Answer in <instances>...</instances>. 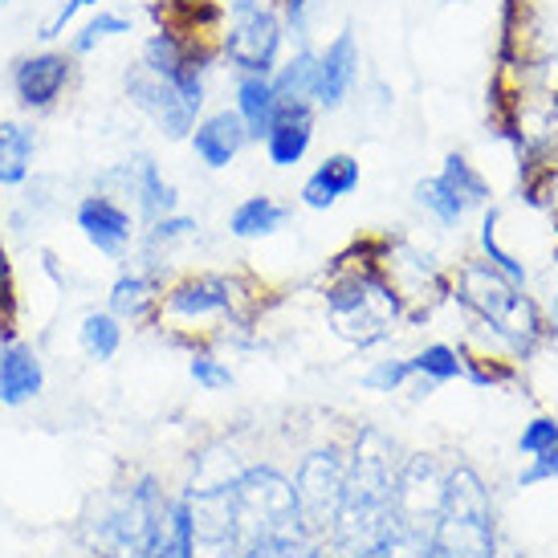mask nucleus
Returning <instances> with one entry per match:
<instances>
[{
	"instance_id": "nucleus-28",
	"label": "nucleus",
	"mask_w": 558,
	"mask_h": 558,
	"mask_svg": "<svg viewBox=\"0 0 558 558\" xmlns=\"http://www.w3.org/2000/svg\"><path fill=\"white\" fill-rule=\"evenodd\" d=\"M440 180H445V184H449L465 204L489 201V184H485V180H481V171L473 168L465 156H457V151L445 156V171H440Z\"/></svg>"
},
{
	"instance_id": "nucleus-24",
	"label": "nucleus",
	"mask_w": 558,
	"mask_h": 558,
	"mask_svg": "<svg viewBox=\"0 0 558 558\" xmlns=\"http://www.w3.org/2000/svg\"><path fill=\"white\" fill-rule=\"evenodd\" d=\"M156 302V281L147 274H123L110 286V314L114 318H143Z\"/></svg>"
},
{
	"instance_id": "nucleus-22",
	"label": "nucleus",
	"mask_w": 558,
	"mask_h": 558,
	"mask_svg": "<svg viewBox=\"0 0 558 558\" xmlns=\"http://www.w3.org/2000/svg\"><path fill=\"white\" fill-rule=\"evenodd\" d=\"M286 217H290V213H286L278 201H269V196H248L245 204L233 208L229 229H233V236H241V241H257V236L278 233L281 225H286Z\"/></svg>"
},
{
	"instance_id": "nucleus-32",
	"label": "nucleus",
	"mask_w": 558,
	"mask_h": 558,
	"mask_svg": "<svg viewBox=\"0 0 558 558\" xmlns=\"http://www.w3.org/2000/svg\"><path fill=\"white\" fill-rule=\"evenodd\" d=\"M196 220L192 217H180V213H171V217H159L151 220V245H175V241H187V236H196Z\"/></svg>"
},
{
	"instance_id": "nucleus-40",
	"label": "nucleus",
	"mask_w": 558,
	"mask_h": 558,
	"mask_svg": "<svg viewBox=\"0 0 558 558\" xmlns=\"http://www.w3.org/2000/svg\"><path fill=\"white\" fill-rule=\"evenodd\" d=\"M555 318H558V294H555Z\"/></svg>"
},
{
	"instance_id": "nucleus-34",
	"label": "nucleus",
	"mask_w": 558,
	"mask_h": 558,
	"mask_svg": "<svg viewBox=\"0 0 558 558\" xmlns=\"http://www.w3.org/2000/svg\"><path fill=\"white\" fill-rule=\"evenodd\" d=\"M94 4H98V0H65L62 9L49 16L46 25H41V33H37V37H41V41H58V37L65 33V25H74V16L86 13V9H94Z\"/></svg>"
},
{
	"instance_id": "nucleus-14",
	"label": "nucleus",
	"mask_w": 558,
	"mask_h": 558,
	"mask_svg": "<svg viewBox=\"0 0 558 558\" xmlns=\"http://www.w3.org/2000/svg\"><path fill=\"white\" fill-rule=\"evenodd\" d=\"M355 78H359L355 33L342 29L339 37L318 53V65H314V107H326V110L342 107V98L355 90Z\"/></svg>"
},
{
	"instance_id": "nucleus-37",
	"label": "nucleus",
	"mask_w": 558,
	"mask_h": 558,
	"mask_svg": "<svg viewBox=\"0 0 558 558\" xmlns=\"http://www.w3.org/2000/svg\"><path fill=\"white\" fill-rule=\"evenodd\" d=\"M281 9H286V25H290L298 37H306V21H311L314 0H281Z\"/></svg>"
},
{
	"instance_id": "nucleus-16",
	"label": "nucleus",
	"mask_w": 558,
	"mask_h": 558,
	"mask_svg": "<svg viewBox=\"0 0 558 558\" xmlns=\"http://www.w3.org/2000/svg\"><path fill=\"white\" fill-rule=\"evenodd\" d=\"M187 140H192V151H196L201 163H208V168H229L241 156V147L248 143V131L236 110H220V114H208V119H201V123L192 126Z\"/></svg>"
},
{
	"instance_id": "nucleus-26",
	"label": "nucleus",
	"mask_w": 558,
	"mask_h": 558,
	"mask_svg": "<svg viewBox=\"0 0 558 558\" xmlns=\"http://www.w3.org/2000/svg\"><path fill=\"white\" fill-rule=\"evenodd\" d=\"M416 201L424 204V208H428V213H433L440 225H457V220L469 213V204L461 201V196H457V192H452V187L445 184L440 175H433V180H420V184H416Z\"/></svg>"
},
{
	"instance_id": "nucleus-39",
	"label": "nucleus",
	"mask_w": 558,
	"mask_h": 558,
	"mask_svg": "<svg viewBox=\"0 0 558 558\" xmlns=\"http://www.w3.org/2000/svg\"><path fill=\"white\" fill-rule=\"evenodd\" d=\"M229 9L233 13H248V9H257V0H229Z\"/></svg>"
},
{
	"instance_id": "nucleus-11",
	"label": "nucleus",
	"mask_w": 558,
	"mask_h": 558,
	"mask_svg": "<svg viewBox=\"0 0 558 558\" xmlns=\"http://www.w3.org/2000/svg\"><path fill=\"white\" fill-rule=\"evenodd\" d=\"M126 98H131V102H135V107H140L168 140H184V135H192V126H196V119H201V110L192 107L184 94L175 90L171 82L159 78V74H151L143 62L131 65V74H126Z\"/></svg>"
},
{
	"instance_id": "nucleus-36",
	"label": "nucleus",
	"mask_w": 558,
	"mask_h": 558,
	"mask_svg": "<svg viewBox=\"0 0 558 558\" xmlns=\"http://www.w3.org/2000/svg\"><path fill=\"white\" fill-rule=\"evenodd\" d=\"M546 477H558V445L534 457V469L522 473V485H534V481H546Z\"/></svg>"
},
{
	"instance_id": "nucleus-13",
	"label": "nucleus",
	"mask_w": 558,
	"mask_h": 558,
	"mask_svg": "<svg viewBox=\"0 0 558 558\" xmlns=\"http://www.w3.org/2000/svg\"><path fill=\"white\" fill-rule=\"evenodd\" d=\"M78 229L102 257H123L135 236V220H131V208H123L114 196L94 192L78 204Z\"/></svg>"
},
{
	"instance_id": "nucleus-25",
	"label": "nucleus",
	"mask_w": 558,
	"mask_h": 558,
	"mask_svg": "<svg viewBox=\"0 0 558 558\" xmlns=\"http://www.w3.org/2000/svg\"><path fill=\"white\" fill-rule=\"evenodd\" d=\"M314 65H318V58H314L311 49L306 46L298 49L294 58L274 74V90H278V98H302V102H314Z\"/></svg>"
},
{
	"instance_id": "nucleus-17",
	"label": "nucleus",
	"mask_w": 558,
	"mask_h": 558,
	"mask_svg": "<svg viewBox=\"0 0 558 558\" xmlns=\"http://www.w3.org/2000/svg\"><path fill=\"white\" fill-rule=\"evenodd\" d=\"M46 388V372H41V359L33 355L29 347L9 342L0 347V403L4 408H21L41 396Z\"/></svg>"
},
{
	"instance_id": "nucleus-3",
	"label": "nucleus",
	"mask_w": 558,
	"mask_h": 558,
	"mask_svg": "<svg viewBox=\"0 0 558 558\" xmlns=\"http://www.w3.org/2000/svg\"><path fill=\"white\" fill-rule=\"evenodd\" d=\"M168 510V497L159 494L156 481L143 477L98 501V510L86 522V538L107 558H151Z\"/></svg>"
},
{
	"instance_id": "nucleus-19",
	"label": "nucleus",
	"mask_w": 558,
	"mask_h": 558,
	"mask_svg": "<svg viewBox=\"0 0 558 558\" xmlns=\"http://www.w3.org/2000/svg\"><path fill=\"white\" fill-rule=\"evenodd\" d=\"M359 187V159L355 156H326L302 184V201L311 208H330L335 201L351 196Z\"/></svg>"
},
{
	"instance_id": "nucleus-1",
	"label": "nucleus",
	"mask_w": 558,
	"mask_h": 558,
	"mask_svg": "<svg viewBox=\"0 0 558 558\" xmlns=\"http://www.w3.org/2000/svg\"><path fill=\"white\" fill-rule=\"evenodd\" d=\"M396 445L375 428H363L355 440V452L347 461V485L342 506L335 518V543L342 558H367L396 526Z\"/></svg>"
},
{
	"instance_id": "nucleus-18",
	"label": "nucleus",
	"mask_w": 558,
	"mask_h": 558,
	"mask_svg": "<svg viewBox=\"0 0 558 558\" xmlns=\"http://www.w3.org/2000/svg\"><path fill=\"white\" fill-rule=\"evenodd\" d=\"M229 281L220 278H192V281H180L175 290L168 294L163 302V311L171 318H187V323H204V318H217V314L229 311Z\"/></svg>"
},
{
	"instance_id": "nucleus-30",
	"label": "nucleus",
	"mask_w": 558,
	"mask_h": 558,
	"mask_svg": "<svg viewBox=\"0 0 558 558\" xmlns=\"http://www.w3.org/2000/svg\"><path fill=\"white\" fill-rule=\"evenodd\" d=\"M408 375H412V363H408V359H384V363H375L372 372L363 375V388H372V391H400Z\"/></svg>"
},
{
	"instance_id": "nucleus-38",
	"label": "nucleus",
	"mask_w": 558,
	"mask_h": 558,
	"mask_svg": "<svg viewBox=\"0 0 558 558\" xmlns=\"http://www.w3.org/2000/svg\"><path fill=\"white\" fill-rule=\"evenodd\" d=\"M9 298V265H4V248H0V302Z\"/></svg>"
},
{
	"instance_id": "nucleus-21",
	"label": "nucleus",
	"mask_w": 558,
	"mask_h": 558,
	"mask_svg": "<svg viewBox=\"0 0 558 558\" xmlns=\"http://www.w3.org/2000/svg\"><path fill=\"white\" fill-rule=\"evenodd\" d=\"M278 110V90H274V78H262V74H241L236 82V114L245 123L248 140H262L269 119Z\"/></svg>"
},
{
	"instance_id": "nucleus-33",
	"label": "nucleus",
	"mask_w": 558,
	"mask_h": 558,
	"mask_svg": "<svg viewBox=\"0 0 558 558\" xmlns=\"http://www.w3.org/2000/svg\"><path fill=\"white\" fill-rule=\"evenodd\" d=\"M555 445H558V424H555V420H546V416L530 420L526 433H522V440H518V449L526 452V457H538V452L555 449Z\"/></svg>"
},
{
	"instance_id": "nucleus-12",
	"label": "nucleus",
	"mask_w": 558,
	"mask_h": 558,
	"mask_svg": "<svg viewBox=\"0 0 558 558\" xmlns=\"http://www.w3.org/2000/svg\"><path fill=\"white\" fill-rule=\"evenodd\" d=\"M265 156L274 168H294L306 159L314 143V102L302 98H278V110L265 126Z\"/></svg>"
},
{
	"instance_id": "nucleus-5",
	"label": "nucleus",
	"mask_w": 558,
	"mask_h": 558,
	"mask_svg": "<svg viewBox=\"0 0 558 558\" xmlns=\"http://www.w3.org/2000/svg\"><path fill=\"white\" fill-rule=\"evenodd\" d=\"M461 298L494 323L497 335H506L513 347H530L538 339V314L526 294H518V281H510L494 265H469L461 274Z\"/></svg>"
},
{
	"instance_id": "nucleus-7",
	"label": "nucleus",
	"mask_w": 558,
	"mask_h": 558,
	"mask_svg": "<svg viewBox=\"0 0 558 558\" xmlns=\"http://www.w3.org/2000/svg\"><path fill=\"white\" fill-rule=\"evenodd\" d=\"M342 485H347V461L335 449L311 452L302 461L294 481V501H298L302 530H311V534L335 530V518H339V506H342Z\"/></svg>"
},
{
	"instance_id": "nucleus-23",
	"label": "nucleus",
	"mask_w": 558,
	"mask_h": 558,
	"mask_svg": "<svg viewBox=\"0 0 558 558\" xmlns=\"http://www.w3.org/2000/svg\"><path fill=\"white\" fill-rule=\"evenodd\" d=\"M78 339H82V351H86V355L98 359V363H107V359H114L119 355V347H123V326H119L114 314L94 311L82 318Z\"/></svg>"
},
{
	"instance_id": "nucleus-2",
	"label": "nucleus",
	"mask_w": 558,
	"mask_h": 558,
	"mask_svg": "<svg viewBox=\"0 0 558 558\" xmlns=\"http://www.w3.org/2000/svg\"><path fill=\"white\" fill-rule=\"evenodd\" d=\"M229 506V543L245 555L262 543H302V518H298L294 481L278 469L245 465L241 477L225 485Z\"/></svg>"
},
{
	"instance_id": "nucleus-8",
	"label": "nucleus",
	"mask_w": 558,
	"mask_h": 558,
	"mask_svg": "<svg viewBox=\"0 0 558 558\" xmlns=\"http://www.w3.org/2000/svg\"><path fill=\"white\" fill-rule=\"evenodd\" d=\"M445 481L449 473L436 465L433 457H412L400 465L396 477V526L416 534V538H433V526L445 506Z\"/></svg>"
},
{
	"instance_id": "nucleus-4",
	"label": "nucleus",
	"mask_w": 558,
	"mask_h": 558,
	"mask_svg": "<svg viewBox=\"0 0 558 558\" xmlns=\"http://www.w3.org/2000/svg\"><path fill=\"white\" fill-rule=\"evenodd\" d=\"M433 558H494V518L489 494L469 465L449 469L445 481V506L428 538Z\"/></svg>"
},
{
	"instance_id": "nucleus-41",
	"label": "nucleus",
	"mask_w": 558,
	"mask_h": 558,
	"mask_svg": "<svg viewBox=\"0 0 558 558\" xmlns=\"http://www.w3.org/2000/svg\"><path fill=\"white\" fill-rule=\"evenodd\" d=\"M4 4H13V0H0V9H4Z\"/></svg>"
},
{
	"instance_id": "nucleus-29",
	"label": "nucleus",
	"mask_w": 558,
	"mask_h": 558,
	"mask_svg": "<svg viewBox=\"0 0 558 558\" xmlns=\"http://www.w3.org/2000/svg\"><path fill=\"white\" fill-rule=\"evenodd\" d=\"M412 363V372L416 375H424L428 384H449V379H457V375L465 372V363H461V355L452 351V347H424L420 355H412L408 359Z\"/></svg>"
},
{
	"instance_id": "nucleus-6",
	"label": "nucleus",
	"mask_w": 558,
	"mask_h": 558,
	"mask_svg": "<svg viewBox=\"0 0 558 558\" xmlns=\"http://www.w3.org/2000/svg\"><path fill=\"white\" fill-rule=\"evenodd\" d=\"M326 311H330V326L339 330L342 339L367 347V342H379L391 330L396 314H400V302H396V294L384 281L351 278L326 294Z\"/></svg>"
},
{
	"instance_id": "nucleus-9",
	"label": "nucleus",
	"mask_w": 558,
	"mask_h": 558,
	"mask_svg": "<svg viewBox=\"0 0 558 558\" xmlns=\"http://www.w3.org/2000/svg\"><path fill=\"white\" fill-rule=\"evenodd\" d=\"M220 53H225L229 65L241 70V74H262V78H274L278 58H281L278 13H269V9H248V13H236L233 29L225 33Z\"/></svg>"
},
{
	"instance_id": "nucleus-35",
	"label": "nucleus",
	"mask_w": 558,
	"mask_h": 558,
	"mask_svg": "<svg viewBox=\"0 0 558 558\" xmlns=\"http://www.w3.org/2000/svg\"><path fill=\"white\" fill-rule=\"evenodd\" d=\"M241 558H318V555H311L302 543H262L253 546V550H245Z\"/></svg>"
},
{
	"instance_id": "nucleus-31",
	"label": "nucleus",
	"mask_w": 558,
	"mask_h": 558,
	"mask_svg": "<svg viewBox=\"0 0 558 558\" xmlns=\"http://www.w3.org/2000/svg\"><path fill=\"white\" fill-rule=\"evenodd\" d=\"M187 372H192V379H196L204 391H220V388H229V384H233V372L213 355H196L192 363H187Z\"/></svg>"
},
{
	"instance_id": "nucleus-27",
	"label": "nucleus",
	"mask_w": 558,
	"mask_h": 558,
	"mask_svg": "<svg viewBox=\"0 0 558 558\" xmlns=\"http://www.w3.org/2000/svg\"><path fill=\"white\" fill-rule=\"evenodd\" d=\"M123 33H131V21L102 9V13L90 16V21H86L78 33H74V41H70V53H74V58H86V53H94V49L102 46V41H110V37H123Z\"/></svg>"
},
{
	"instance_id": "nucleus-15",
	"label": "nucleus",
	"mask_w": 558,
	"mask_h": 558,
	"mask_svg": "<svg viewBox=\"0 0 558 558\" xmlns=\"http://www.w3.org/2000/svg\"><path fill=\"white\" fill-rule=\"evenodd\" d=\"M107 180L123 184V192L135 196V208H140L147 220L171 217L175 204H180L175 187L163 180V171H159L156 159H147V156H135V159H126V163H119L114 171H107Z\"/></svg>"
},
{
	"instance_id": "nucleus-10",
	"label": "nucleus",
	"mask_w": 558,
	"mask_h": 558,
	"mask_svg": "<svg viewBox=\"0 0 558 558\" xmlns=\"http://www.w3.org/2000/svg\"><path fill=\"white\" fill-rule=\"evenodd\" d=\"M74 53L70 49H41V53H29V58H21L13 65V94L16 102L33 114H41V110H53L62 102V94L70 90V82H74Z\"/></svg>"
},
{
	"instance_id": "nucleus-20",
	"label": "nucleus",
	"mask_w": 558,
	"mask_h": 558,
	"mask_svg": "<svg viewBox=\"0 0 558 558\" xmlns=\"http://www.w3.org/2000/svg\"><path fill=\"white\" fill-rule=\"evenodd\" d=\"M33 156H37V135L33 126L0 119V187H16L29 180Z\"/></svg>"
}]
</instances>
